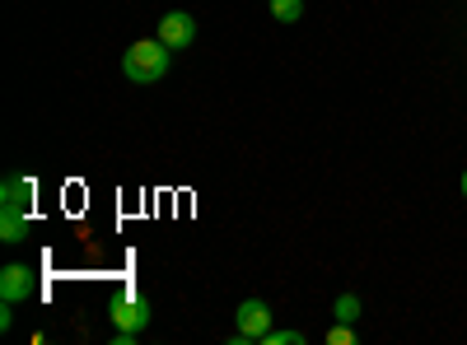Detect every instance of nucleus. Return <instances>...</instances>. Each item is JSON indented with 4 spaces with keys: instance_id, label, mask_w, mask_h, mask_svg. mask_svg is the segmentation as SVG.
<instances>
[{
    "instance_id": "f257e3e1",
    "label": "nucleus",
    "mask_w": 467,
    "mask_h": 345,
    "mask_svg": "<svg viewBox=\"0 0 467 345\" xmlns=\"http://www.w3.org/2000/svg\"><path fill=\"white\" fill-rule=\"evenodd\" d=\"M169 56H173L169 43H160V37H140V43H131L122 52V75L131 85H160L169 75Z\"/></svg>"
},
{
    "instance_id": "f03ea898",
    "label": "nucleus",
    "mask_w": 467,
    "mask_h": 345,
    "mask_svg": "<svg viewBox=\"0 0 467 345\" xmlns=\"http://www.w3.org/2000/svg\"><path fill=\"white\" fill-rule=\"evenodd\" d=\"M271 331V309L262 299H244L239 303V336H234V345H248V340H262Z\"/></svg>"
},
{
    "instance_id": "7ed1b4c3",
    "label": "nucleus",
    "mask_w": 467,
    "mask_h": 345,
    "mask_svg": "<svg viewBox=\"0 0 467 345\" xmlns=\"http://www.w3.org/2000/svg\"><path fill=\"white\" fill-rule=\"evenodd\" d=\"M160 43H169L173 52L192 47V43H197V19H192L187 10H169V15L160 19Z\"/></svg>"
},
{
    "instance_id": "20e7f679",
    "label": "nucleus",
    "mask_w": 467,
    "mask_h": 345,
    "mask_svg": "<svg viewBox=\"0 0 467 345\" xmlns=\"http://www.w3.org/2000/svg\"><path fill=\"white\" fill-rule=\"evenodd\" d=\"M112 322L127 327V331H145L150 327V303L140 294H122V299L112 303Z\"/></svg>"
},
{
    "instance_id": "39448f33",
    "label": "nucleus",
    "mask_w": 467,
    "mask_h": 345,
    "mask_svg": "<svg viewBox=\"0 0 467 345\" xmlns=\"http://www.w3.org/2000/svg\"><path fill=\"white\" fill-rule=\"evenodd\" d=\"M33 294V271H28V266H5V271H0V299H5V303H24Z\"/></svg>"
},
{
    "instance_id": "423d86ee",
    "label": "nucleus",
    "mask_w": 467,
    "mask_h": 345,
    "mask_svg": "<svg viewBox=\"0 0 467 345\" xmlns=\"http://www.w3.org/2000/svg\"><path fill=\"white\" fill-rule=\"evenodd\" d=\"M28 206H33V182L5 178V187H0V210H28Z\"/></svg>"
},
{
    "instance_id": "0eeeda50",
    "label": "nucleus",
    "mask_w": 467,
    "mask_h": 345,
    "mask_svg": "<svg viewBox=\"0 0 467 345\" xmlns=\"http://www.w3.org/2000/svg\"><path fill=\"white\" fill-rule=\"evenodd\" d=\"M0 238L24 243L28 238V210H0Z\"/></svg>"
},
{
    "instance_id": "6e6552de",
    "label": "nucleus",
    "mask_w": 467,
    "mask_h": 345,
    "mask_svg": "<svg viewBox=\"0 0 467 345\" xmlns=\"http://www.w3.org/2000/svg\"><path fill=\"white\" fill-rule=\"evenodd\" d=\"M332 318H337V322H350V327H356V322H360V299H356V294H341V299L332 303Z\"/></svg>"
},
{
    "instance_id": "1a4fd4ad",
    "label": "nucleus",
    "mask_w": 467,
    "mask_h": 345,
    "mask_svg": "<svg viewBox=\"0 0 467 345\" xmlns=\"http://www.w3.org/2000/svg\"><path fill=\"white\" fill-rule=\"evenodd\" d=\"M271 15H276L281 24H295L304 15V0H271Z\"/></svg>"
},
{
    "instance_id": "9d476101",
    "label": "nucleus",
    "mask_w": 467,
    "mask_h": 345,
    "mask_svg": "<svg viewBox=\"0 0 467 345\" xmlns=\"http://www.w3.org/2000/svg\"><path fill=\"white\" fill-rule=\"evenodd\" d=\"M327 345H356V327H350V322L327 327Z\"/></svg>"
},
{
    "instance_id": "9b49d317",
    "label": "nucleus",
    "mask_w": 467,
    "mask_h": 345,
    "mask_svg": "<svg viewBox=\"0 0 467 345\" xmlns=\"http://www.w3.org/2000/svg\"><path fill=\"white\" fill-rule=\"evenodd\" d=\"M262 345H304V331H266Z\"/></svg>"
},
{
    "instance_id": "f8f14e48",
    "label": "nucleus",
    "mask_w": 467,
    "mask_h": 345,
    "mask_svg": "<svg viewBox=\"0 0 467 345\" xmlns=\"http://www.w3.org/2000/svg\"><path fill=\"white\" fill-rule=\"evenodd\" d=\"M462 201H467V173H462Z\"/></svg>"
}]
</instances>
